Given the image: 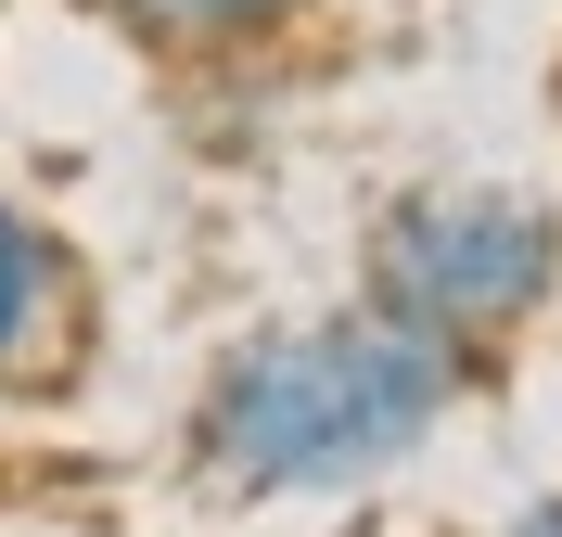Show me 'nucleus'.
<instances>
[{
	"mask_svg": "<svg viewBox=\"0 0 562 537\" xmlns=\"http://www.w3.org/2000/svg\"><path fill=\"white\" fill-rule=\"evenodd\" d=\"M103 26H128L140 52H179V65H231V52H269L319 13V0H90Z\"/></svg>",
	"mask_w": 562,
	"mask_h": 537,
	"instance_id": "nucleus-4",
	"label": "nucleus"
},
{
	"mask_svg": "<svg viewBox=\"0 0 562 537\" xmlns=\"http://www.w3.org/2000/svg\"><path fill=\"white\" fill-rule=\"evenodd\" d=\"M77 371H90V256L26 192H0V410H38Z\"/></svg>",
	"mask_w": 562,
	"mask_h": 537,
	"instance_id": "nucleus-3",
	"label": "nucleus"
},
{
	"mask_svg": "<svg viewBox=\"0 0 562 537\" xmlns=\"http://www.w3.org/2000/svg\"><path fill=\"white\" fill-rule=\"evenodd\" d=\"M358 294L435 346H460L473 371H498L562 307V205L525 179H422L371 217Z\"/></svg>",
	"mask_w": 562,
	"mask_h": 537,
	"instance_id": "nucleus-2",
	"label": "nucleus"
},
{
	"mask_svg": "<svg viewBox=\"0 0 562 537\" xmlns=\"http://www.w3.org/2000/svg\"><path fill=\"white\" fill-rule=\"evenodd\" d=\"M486 537H562V486H550V500H512Z\"/></svg>",
	"mask_w": 562,
	"mask_h": 537,
	"instance_id": "nucleus-5",
	"label": "nucleus"
},
{
	"mask_svg": "<svg viewBox=\"0 0 562 537\" xmlns=\"http://www.w3.org/2000/svg\"><path fill=\"white\" fill-rule=\"evenodd\" d=\"M486 384L460 346L409 333L396 307H307V321H256L205 358V384L179 410V473L231 512L269 500H358L409 473L448 410Z\"/></svg>",
	"mask_w": 562,
	"mask_h": 537,
	"instance_id": "nucleus-1",
	"label": "nucleus"
}]
</instances>
